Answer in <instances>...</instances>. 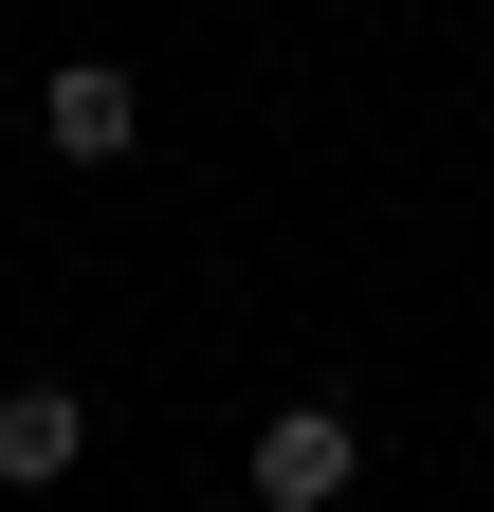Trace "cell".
Instances as JSON below:
<instances>
[{"label":"cell","mask_w":494,"mask_h":512,"mask_svg":"<svg viewBox=\"0 0 494 512\" xmlns=\"http://www.w3.org/2000/svg\"><path fill=\"white\" fill-rule=\"evenodd\" d=\"M238 476H257V512H330V494L366 476V421H348V403H275Z\"/></svg>","instance_id":"1"},{"label":"cell","mask_w":494,"mask_h":512,"mask_svg":"<svg viewBox=\"0 0 494 512\" xmlns=\"http://www.w3.org/2000/svg\"><path fill=\"white\" fill-rule=\"evenodd\" d=\"M37 147H55V165H129V147H147L129 55H55V74H37Z\"/></svg>","instance_id":"2"},{"label":"cell","mask_w":494,"mask_h":512,"mask_svg":"<svg viewBox=\"0 0 494 512\" xmlns=\"http://www.w3.org/2000/svg\"><path fill=\"white\" fill-rule=\"evenodd\" d=\"M92 458V384H0V494H55Z\"/></svg>","instance_id":"3"}]
</instances>
